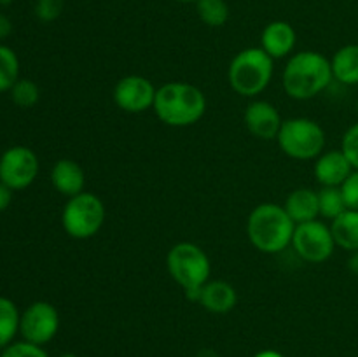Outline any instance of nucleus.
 I'll list each match as a JSON object with an SVG mask.
<instances>
[{
    "mask_svg": "<svg viewBox=\"0 0 358 357\" xmlns=\"http://www.w3.org/2000/svg\"><path fill=\"white\" fill-rule=\"evenodd\" d=\"M334 80L331 59L317 51L296 52L283 69V90L294 100H311Z\"/></svg>",
    "mask_w": 358,
    "mask_h": 357,
    "instance_id": "1",
    "label": "nucleus"
},
{
    "mask_svg": "<svg viewBox=\"0 0 358 357\" xmlns=\"http://www.w3.org/2000/svg\"><path fill=\"white\" fill-rule=\"evenodd\" d=\"M296 223L290 219L285 206L276 203H261L250 212L247 234L250 244L264 254H278L292 244Z\"/></svg>",
    "mask_w": 358,
    "mask_h": 357,
    "instance_id": "2",
    "label": "nucleus"
},
{
    "mask_svg": "<svg viewBox=\"0 0 358 357\" xmlns=\"http://www.w3.org/2000/svg\"><path fill=\"white\" fill-rule=\"evenodd\" d=\"M152 108L164 125L184 128L205 115L206 97L194 84L173 80L157 88Z\"/></svg>",
    "mask_w": 358,
    "mask_h": 357,
    "instance_id": "3",
    "label": "nucleus"
},
{
    "mask_svg": "<svg viewBox=\"0 0 358 357\" xmlns=\"http://www.w3.org/2000/svg\"><path fill=\"white\" fill-rule=\"evenodd\" d=\"M273 58L262 48H247L229 63L227 79L241 97H257L273 79Z\"/></svg>",
    "mask_w": 358,
    "mask_h": 357,
    "instance_id": "4",
    "label": "nucleus"
},
{
    "mask_svg": "<svg viewBox=\"0 0 358 357\" xmlns=\"http://www.w3.org/2000/svg\"><path fill=\"white\" fill-rule=\"evenodd\" d=\"M166 268L171 279L187 293L198 290L210 280L212 265L199 245L192 241H178L166 255Z\"/></svg>",
    "mask_w": 358,
    "mask_h": 357,
    "instance_id": "5",
    "label": "nucleus"
},
{
    "mask_svg": "<svg viewBox=\"0 0 358 357\" xmlns=\"http://www.w3.org/2000/svg\"><path fill=\"white\" fill-rule=\"evenodd\" d=\"M280 149L292 160H317L325 147V132L317 121L292 118L283 121L278 132Z\"/></svg>",
    "mask_w": 358,
    "mask_h": 357,
    "instance_id": "6",
    "label": "nucleus"
},
{
    "mask_svg": "<svg viewBox=\"0 0 358 357\" xmlns=\"http://www.w3.org/2000/svg\"><path fill=\"white\" fill-rule=\"evenodd\" d=\"M105 223V205L93 192H79L69 198L62 212V226L69 237L87 240L101 230Z\"/></svg>",
    "mask_w": 358,
    "mask_h": 357,
    "instance_id": "7",
    "label": "nucleus"
},
{
    "mask_svg": "<svg viewBox=\"0 0 358 357\" xmlns=\"http://www.w3.org/2000/svg\"><path fill=\"white\" fill-rule=\"evenodd\" d=\"M292 247L303 261L313 262V265L327 261L336 247L331 226H327V224L318 219L296 224Z\"/></svg>",
    "mask_w": 358,
    "mask_h": 357,
    "instance_id": "8",
    "label": "nucleus"
},
{
    "mask_svg": "<svg viewBox=\"0 0 358 357\" xmlns=\"http://www.w3.org/2000/svg\"><path fill=\"white\" fill-rule=\"evenodd\" d=\"M38 158L30 147L13 146L0 156V182L13 191H21L34 184L38 175Z\"/></svg>",
    "mask_w": 358,
    "mask_h": 357,
    "instance_id": "9",
    "label": "nucleus"
},
{
    "mask_svg": "<svg viewBox=\"0 0 358 357\" xmlns=\"http://www.w3.org/2000/svg\"><path fill=\"white\" fill-rule=\"evenodd\" d=\"M58 329L59 314L48 301H34L21 314L20 332L24 342L42 346L55 338Z\"/></svg>",
    "mask_w": 358,
    "mask_h": 357,
    "instance_id": "10",
    "label": "nucleus"
},
{
    "mask_svg": "<svg viewBox=\"0 0 358 357\" xmlns=\"http://www.w3.org/2000/svg\"><path fill=\"white\" fill-rule=\"evenodd\" d=\"M157 88L147 77L131 74L117 80L114 88V102L119 108L140 114L154 107Z\"/></svg>",
    "mask_w": 358,
    "mask_h": 357,
    "instance_id": "11",
    "label": "nucleus"
},
{
    "mask_svg": "<svg viewBox=\"0 0 358 357\" xmlns=\"http://www.w3.org/2000/svg\"><path fill=\"white\" fill-rule=\"evenodd\" d=\"M243 121L248 132L262 140L276 139L283 125L278 108L266 100L250 102L245 108Z\"/></svg>",
    "mask_w": 358,
    "mask_h": 357,
    "instance_id": "12",
    "label": "nucleus"
},
{
    "mask_svg": "<svg viewBox=\"0 0 358 357\" xmlns=\"http://www.w3.org/2000/svg\"><path fill=\"white\" fill-rule=\"evenodd\" d=\"M352 172V163L341 149L322 153L315 160L313 174L322 188H341V184L350 177Z\"/></svg>",
    "mask_w": 358,
    "mask_h": 357,
    "instance_id": "13",
    "label": "nucleus"
},
{
    "mask_svg": "<svg viewBox=\"0 0 358 357\" xmlns=\"http://www.w3.org/2000/svg\"><path fill=\"white\" fill-rule=\"evenodd\" d=\"M296 30L287 21H271L261 35V48L273 59L285 58L296 48Z\"/></svg>",
    "mask_w": 358,
    "mask_h": 357,
    "instance_id": "14",
    "label": "nucleus"
},
{
    "mask_svg": "<svg viewBox=\"0 0 358 357\" xmlns=\"http://www.w3.org/2000/svg\"><path fill=\"white\" fill-rule=\"evenodd\" d=\"M51 182L58 192H62L66 198L79 195L84 191L86 186V175L83 167L73 160H59L56 161L51 170Z\"/></svg>",
    "mask_w": 358,
    "mask_h": 357,
    "instance_id": "15",
    "label": "nucleus"
},
{
    "mask_svg": "<svg viewBox=\"0 0 358 357\" xmlns=\"http://www.w3.org/2000/svg\"><path fill=\"white\" fill-rule=\"evenodd\" d=\"M238 303L236 289L224 280H208L201 287L199 304L212 314H227Z\"/></svg>",
    "mask_w": 358,
    "mask_h": 357,
    "instance_id": "16",
    "label": "nucleus"
},
{
    "mask_svg": "<svg viewBox=\"0 0 358 357\" xmlns=\"http://www.w3.org/2000/svg\"><path fill=\"white\" fill-rule=\"evenodd\" d=\"M285 210L290 219L296 224L310 223L318 219L320 206H318V191L310 188H299L290 192L285 200Z\"/></svg>",
    "mask_w": 358,
    "mask_h": 357,
    "instance_id": "17",
    "label": "nucleus"
},
{
    "mask_svg": "<svg viewBox=\"0 0 358 357\" xmlns=\"http://www.w3.org/2000/svg\"><path fill=\"white\" fill-rule=\"evenodd\" d=\"M332 76L346 86L358 84V44H346L334 52L331 59Z\"/></svg>",
    "mask_w": 358,
    "mask_h": 357,
    "instance_id": "18",
    "label": "nucleus"
},
{
    "mask_svg": "<svg viewBox=\"0 0 358 357\" xmlns=\"http://www.w3.org/2000/svg\"><path fill=\"white\" fill-rule=\"evenodd\" d=\"M332 237L338 247L348 252L358 251V210H346L331 224Z\"/></svg>",
    "mask_w": 358,
    "mask_h": 357,
    "instance_id": "19",
    "label": "nucleus"
},
{
    "mask_svg": "<svg viewBox=\"0 0 358 357\" xmlns=\"http://www.w3.org/2000/svg\"><path fill=\"white\" fill-rule=\"evenodd\" d=\"M21 314L16 303L6 296H0V349H6L13 343L20 332Z\"/></svg>",
    "mask_w": 358,
    "mask_h": 357,
    "instance_id": "20",
    "label": "nucleus"
},
{
    "mask_svg": "<svg viewBox=\"0 0 358 357\" xmlns=\"http://www.w3.org/2000/svg\"><path fill=\"white\" fill-rule=\"evenodd\" d=\"M20 79V58L13 48L0 44V93L10 91Z\"/></svg>",
    "mask_w": 358,
    "mask_h": 357,
    "instance_id": "21",
    "label": "nucleus"
},
{
    "mask_svg": "<svg viewBox=\"0 0 358 357\" xmlns=\"http://www.w3.org/2000/svg\"><path fill=\"white\" fill-rule=\"evenodd\" d=\"M196 13L199 20L212 28H219L229 20V6L226 0H198Z\"/></svg>",
    "mask_w": 358,
    "mask_h": 357,
    "instance_id": "22",
    "label": "nucleus"
},
{
    "mask_svg": "<svg viewBox=\"0 0 358 357\" xmlns=\"http://www.w3.org/2000/svg\"><path fill=\"white\" fill-rule=\"evenodd\" d=\"M318 206H320V216L331 220L348 210L341 188H322L318 191Z\"/></svg>",
    "mask_w": 358,
    "mask_h": 357,
    "instance_id": "23",
    "label": "nucleus"
},
{
    "mask_svg": "<svg viewBox=\"0 0 358 357\" xmlns=\"http://www.w3.org/2000/svg\"><path fill=\"white\" fill-rule=\"evenodd\" d=\"M10 98L14 104L21 108H30L41 98V90L37 84L30 79H17L16 84L10 88Z\"/></svg>",
    "mask_w": 358,
    "mask_h": 357,
    "instance_id": "24",
    "label": "nucleus"
},
{
    "mask_svg": "<svg viewBox=\"0 0 358 357\" xmlns=\"http://www.w3.org/2000/svg\"><path fill=\"white\" fill-rule=\"evenodd\" d=\"M0 357H49L48 352L41 345H34L28 342H16L10 343L9 346L2 350Z\"/></svg>",
    "mask_w": 358,
    "mask_h": 357,
    "instance_id": "25",
    "label": "nucleus"
},
{
    "mask_svg": "<svg viewBox=\"0 0 358 357\" xmlns=\"http://www.w3.org/2000/svg\"><path fill=\"white\" fill-rule=\"evenodd\" d=\"M341 150L350 160L353 170H358V122L350 126L345 135H343Z\"/></svg>",
    "mask_w": 358,
    "mask_h": 357,
    "instance_id": "26",
    "label": "nucleus"
},
{
    "mask_svg": "<svg viewBox=\"0 0 358 357\" xmlns=\"http://www.w3.org/2000/svg\"><path fill=\"white\" fill-rule=\"evenodd\" d=\"M63 10V0H37L35 2V16L44 23L58 20Z\"/></svg>",
    "mask_w": 358,
    "mask_h": 357,
    "instance_id": "27",
    "label": "nucleus"
},
{
    "mask_svg": "<svg viewBox=\"0 0 358 357\" xmlns=\"http://www.w3.org/2000/svg\"><path fill=\"white\" fill-rule=\"evenodd\" d=\"M341 192L348 210H358V170H353L350 177L343 182Z\"/></svg>",
    "mask_w": 358,
    "mask_h": 357,
    "instance_id": "28",
    "label": "nucleus"
},
{
    "mask_svg": "<svg viewBox=\"0 0 358 357\" xmlns=\"http://www.w3.org/2000/svg\"><path fill=\"white\" fill-rule=\"evenodd\" d=\"M10 202H13V189L0 182V212L9 209Z\"/></svg>",
    "mask_w": 358,
    "mask_h": 357,
    "instance_id": "29",
    "label": "nucleus"
},
{
    "mask_svg": "<svg viewBox=\"0 0 358 357\" xmlns=\"http://www.w3.org/2000/svg\"><path fill=\"white\" fill-rule=\"evenodd\" d=\"M10 31H13V23L6 14H0V41L9 37Z\"/></svg>",
    "mask_w": 358,
    "mask_h": 357,
    "instance_id": "30",
    "label": "nucleus"
},
{
    "mask_svg": "<svg viewBox=\"0 0 358 357\" xmlns=\"http://www.w3.org/2000/svg\"><path fill=\"white\" fill-rule=\"evenodd\" d=\"M348 270L353 273V275L358 276V251L350 252L348 258Z\"/></svg>",
    "mask_w": 358,
    "mask_h": 357,
    "instance_id": "31",
    "label": "nucleus"
},
{
    "mask_svg": "<svg viewBox=\"0 0 358 357\" xmlns=\"http://www.w3.org/2000/svg\"><path fill=\"white\" fill-rule=\"evenodd\" d=\"M254 357H285V356L280 352H276V350H262V352L255 354Z\"/></svg>",
    "mask_w": 358,
    "mask_h": 357,
    "instance_id": "32",
    "label": "nucleus"
},
{
    "mask_svg": "<svg viewBox=\"0 0 358 357\" xmlns=\"http://www.w3.org/2000/svg\"><path fill=\"white\" fill-rule=\"evenodd\" d=\"M196 357H219V354H217L213 349H201L198 354H196Z\"/></svg>",
    "mask_w": 358,
    "mask_h": 357,
    "instance_id": "33",
    "label": "nucleus"
},
{
    "mask_svg": "<svg viewBox=\"0 0 358 357\" xmlns=\"http://www.w3.org/2000/svg\"><path fill=\"white\" fill-rule=\"evenodd\" d=\"M14 0H0V6H10Z\"/></svg>",
    "mask_w": 358,
    "mask_h": 357,
    "instance_id": "34",
    "label": "nucleus"
},
{
    "mask_svg": "<svg viewBox=\"0 0 358 357\" xmlns=\"http://www.w3.org/2000/svg\"><path fill=\"white\" fill-rule=\"evenodd\" d=\"M175 2H182V4H196L198 0H175Z\"/></svg>",
    "mask_w": 358,
    "mask_h": 357,
    "instance_id": "35",
    "label": "nucleus"
},
{
    "mask_svg": "<svg viewBox=\"0 0 358 357\" xmlns=\"http://www.w3.org/2000/svg\"><path fill=\"white\" fill-rule=\"evenodd\" d=\"M59 357H79V356H76V354H70V352H66V354H62V356Z\"/></svg>",
    "mask_w": 358,
    "mask_h": 357,
    "instance_id": "36",
    "label": "nucleus"
},
{
    "mask_svg": "<svg viewBox=\"0 0 358 357\" xmlns=\"http://www.w3.org/2000/svg\"><path fill=\"white\" fill-rule=\"evenodd\" d=\"M2 350H3V349H0V356H2Z\"/></svg>",
    "mask_w": 358,
    "mask_h": 357,
    "instance_id": "37",
    "label": "nucleus"
},
{
    "mask_svg": "<svg viewBox=\"0 0 358 357\" xmlns=\"http://www.w3.org/2000/svg\"><path fill=\"white\" fill-rule=\"evenodd\" d=\"M357 111H358V102H357Z\"/></svg>",
    "mask_w": 358,
    "mask_h": 357,
    "instance_id": "38",
    "label": "nucleus"
}]
</instances>
